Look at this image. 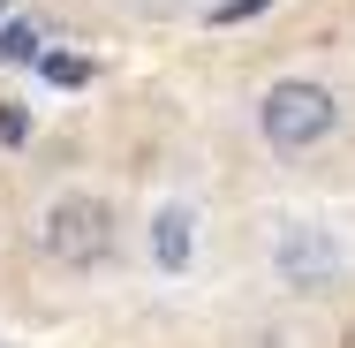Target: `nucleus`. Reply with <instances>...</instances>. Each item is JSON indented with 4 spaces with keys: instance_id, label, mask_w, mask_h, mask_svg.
I'll return each instance as SVG.
<instances>
[{
    "instance_id": "obj_1",
    "label": "nucleus",
    "mask_w": 355,
    "mask_h": 348,
    "mask_svg": "<svg viewBox=\"0 0 355 348\" xmlns=\"http://www.w3.org/2000/svg\"><path fill=\"white\" fill-rule=\"evenodd\" d=\"M38 250H46L53 265H69V273L106 265V258H114V205L91 197V190L53 197V205L38 212Z\"/></svg>"
},
{
    "instance_id": "obj_2",
    "label": "nucleus",
    "mask_w": 355,
    "mask_h": 348,
    "mask_svg": "<svg viewBox=\"0 0 355 348\" xmlns=\"http://www.w3.org/2000/svg\"><path fill=\"white\" fill-rule=\"evenodd\" d=\"M333 129H340V99L325 83H310V76H280L257 99V137L272 144V151H310V144H325Z\"/></svg>"
},
{
    "instance_id": "obj_3",
    "label": "nucleus",
    "mask_w": 355,
    "mask_h": 348,
    "mask_svg": "<svg viewBox=\"0 0 355 348\" xmlns=\"http://www.w3.org/2000/svg\"><path fill=\"white\" fill-rule=\"evenodd\" d=\"M272 273L287 288H325V280L340 273V242L318 227V219H280V235H272Z\"/></svg>"
},
{
    "instance_id": "obj_4",
    "label": "nucleus",
    "mask_w": 355,
    "mask_h": 348,
    "mask_svg": "<svg viewBox=\"0 0 355 348\" xmlns=\"http://www.w3.org/2000/svg\"><path fill=\"white\" fill-rule=\"evenodd\" d=\"M144 242H151V265H159V273H189V258H197V212L189 205H159Z\"/></svg>"
},
{
    "instance_id": "obj_5",
    "label": "nucleus",
    "mask_w": 355,
    "mask_h": 348,
    "mask_svg": "<svg viewBox=\"0 0 355 348\" xmlns=\"http://www.w3.org/2000/svg\"><path fill=\"white\" fill-rule=\"evenodd\" d=\"M38 53H46L38 46V23H0V61L8 69H38Z\"/></svg>"
},
{
    "instance_id": "obj_6",
    "label": "nucleus",
    "mask_w": 355,
    "mask_h": 348,
    "mask_svg": "<svg viewBox=\"0 0 355 348\" xmlns=\"http://www.w3.org/2000/svg\"><path fill=\"white\" fill-rule=\"evenodd\" d=\"M38 76H46V83H91V61H76V53H38Z\"/></svg>"
},
{
    "instance_id": "obj_7",
    "label": "nucleus",
    "mask_w": 355,
    "mask_h": 348,
    "mask_svg": "<svg viewBox=\"0 0 355 348\" xmlns=\"http://www.w3.org/2000/svg\"><path fill=\"white\" fill-rule=\"evenodd\" d=\"M265 8H272V0H212L205 15H212V23H250V15H265Z\"/></svg>"
},
{
    "instance_id": "obj_8",
    "label": "nucleus",
    "mask_w": 355,
    "mask_h": 348,
    "mask_svg": "<svg viewBox=\"0 0 355 348\" xmlns=\"http://www.w3.org/2000/svg\"><path fill=\"white\" fill-rule=\"evenodd\" d=\"M23 137H31V114L8 106V114H0V144H23Z\"/></svg>"
},
{
    "instance_id": "obj_9",
    "label": "nucleus",
    "mask_w": 355,
    "mask_h": 348,
    "mask_svg": "<svg viewBox=\"0 0 355 348\" xmlns=\"http://www.w3.org/2000/svg\"><path fill=\"white\" fill-rule=\"evenodd\" d=\"M0 15H8V0H0Z\"/></svg>"
}]
</instances>
